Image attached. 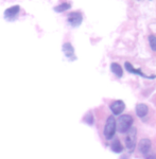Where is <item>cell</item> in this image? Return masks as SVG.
I'll list each match as a JSON object with an SVG mask.
<instances>
[{
    "mask_svg": "<svg viewBox=\"0 0 156 159\" xmlns=\"http://www.w3.org/2000/svg\"><path fill=\"white\" fill-rule=\"evenodd\" d=\"M126 137H125V147L129 151H134L136 147V138H137V130L135 127H131L126 133Z\"/></svg>",
    "mask_w": 156,
    "mask_h": 159,
    "instance_id": "3957f363",
    "label": "cell"
},
{
    "mask_svg": "<svg viewBox=\"0 0 156 159\" xmlns=\"http://www.w3.org/2000/svg\"><path fill=\"white\" fill-rule=\"evenodd\" d=\"M63 51L65 53V55L67 56L68 58H71V60H75V49H73L72 45L70 43H66L63 45Z\"/></svg>",
    "mask_w": 156,
    "mask_h": 159,
    "instance_id": "ba28073f",
    "label": "cell"
},
{
    "mask_svg": "<svg viewBox=\"0 0 156 159\" xmlns=\"http://www.w3.org/2000/svg\"><path fill=\"white\" fill-rule=\"evenodd\" d=\"M85 121L87 122L89 125H93L94 124V117H93V115H91V112H89V114L86 115Z\"/></svg>",
    "mask_w": 156,
    "mask_h": 159,
    "instance_id": "9a60e30c",
    "label": "cell"
},
{
    "mask_svg": "<svg viewBox=\"0 0 156 159\" xmlns=\"http://www.w3.org/2000/svg\"><path fill=\"white\" fill-rule=\"evenodd\" d=\"M71 7V4L68 3V2H63V3L58 4V6H56L54 7V11L57 12V13H62L64 11H67Z\"/></svg>",
    "mask_w": 156,
    "mask_h": 159,
    "instance_id": "4fadbf2b",
    "label": "cell"
},
{
    "mask_svg": "<svg viewBox=\"0 0 156 159\" xmlns=\"http://www.w3.org/2000/svg\"><path fill=\"white\" fill-rule=\"evenodd\" d=\"M124 66H125V69H126V70L129 71L130 73L137 74V75H140V76H142V78H145V79H155V75L148 76V75H145V74L142 72L141 70H139V69H135L134 67H133L132 64L129 63V61H126V63L124 64Z\"/></svg>",
    "mask_w": 156,
    "mask_h": 159,
    "instance_id": "8992f818",
    "label": "cell"
},
{
    "mask_svg": "<svg viewBox=\"0 0 156 159\" xmlns=\"http://www.w3.org/2000/svg\"><path fill=\"white\" fill-rule=\"evenodd\" d=\"M111 70H112V72L116 76H118V78H122V75H123V69H122L121 66L117 63H112Z\"/></svg>",
    "mask_w": 156,
    "mask_h": 159,
    "instance_id": "8fae6325",
    "label": "cell"
},
{
    "mask_svg": "<svg viewBox=\"0 0 156 159\" xmlns=\"http://www.w3.org/2000/svg\"><path fill=\"white\" fill-rule=\"evenodd\" d=\"M111 148L114 153H121L122 151H123V145L121 144V142H120V140L118 138H116V139H114V141L112 142Z\"/></svg>",
    "mask_w": 156,
    "mask_h": 159,
    "instance_id": "7c38bea8",
    "label": "cell"
},
{
    "mask_svg": "<svg viewBox=\"0 0 156 159\" xmlns=\"http://www.w3.org/2000/svg\"><path fill=\"white\" fill-rule=\"evenodd\" d=\"M149 112V107H148L147 104L145 103H139L136 105V114L138 117L140 118H144L148 115Z\"/></svg>",
    "mask_w": 156,
    "mask_h": 159,
    "instance_id": "9c48e42d",
    "label": "cell"
},
{
    "mask_svg": "<svg viewBox=\"0 0 156 159\" xmlns=\"http://www.w3.org/2000/svg\"><path fill=\"white\" fill-rule=\"evenodd\" d=\"M133 122H134V119H133L132 116H130V115H121L116 121V127L118 129L119 133L125 134L132 127Z\"/></svg>",
    "mask_w": 156,
    "mask_h": 159,
    "instance_id": "6da1fadb",
    "label": "cell"
},
{
    "mask_svg": "<svg viewBox=\"0 0 156 159\" xmlns=\"http://www.w3.org/2000/svg\"><path fill=\"white\" fill-rule=\"evenodd\" d=\"M82 21H83V16L80 12H71L68 15V24L71 27H79L82 24Z\"/></svg>",
    "mask_w": 156,
    "mask_h": 159,
    "instance_id": "277c9868",
    "label": "cell"
},
{
    "mask_svg": "<svg viewBox=\"0 0 156 159\" xmlns=\"http://www.w3.org/2000/svg\"><path fill=\"white\" fill-rule=\"evenodd\" d=\"M151 145H152V143H151L150 139H147V138L141 139V140H140V142H139V144H138L139 152L142 153V154H148L150 152V150H151Z\"/></svg>",
    "mask_w": 156,
    "mask_h": 159,
    "instance_id": "52a82bcc",
    "label": "cell"
},
{
    "mask_svg": "<svg viewBox=\"0 0 156 159\" xmlns=\"http://www.w3.org/2000/svg\"><path fill=\"white\" fill-rule=\"evenodd\" d=\"M20 11V7L19 6H14L12 7H9L6 12H4V17L6 18H9V19H12V18H15L16 15L18 14Z\"/></svg>",
    "mask_w": 156,
    "mask_h": 159,
    "instance_id": "30bf717a",
    "label": "cell"
},
{
    "mask_svg": "<svg viewBox=\"0 0 156 159\" xmlns=\"http://www.w3.org/2000/svg\"><path fill=\"white\" fill-rule=\"evenodd\" d=\"M116 119H115L114 116H109L107 118L105 126H104V136L107 140H111L114 138L115 133H116Z\"/></svg>",
    "mask_w": 156,
    "mask_h": 159,
    "instance_id": "7a4b0ae2",
    "label": "cell"
},
{
    "mask_svg": "<svg viewBox=\"0 0 156 159\" xmlns=\"http://www.w3.org/2000/svg\"><path fill=\"white\" fill-rule=\"evenodd\" d=\"M138 1H139V0H138Z\"/></svg>",
    "mask_w": 156,
    "mask_h": 159,
    "instance_id": "2e32d148",
    "label": "cell"
},
{
    "mask_svg": "<svg viewBox=\"0 0 156 159\" xmlns=\"http://www.w3.org/2000/svg\"><path fill=\"white\" fill-rule=\"evenodd\" d=\"M109 108H111L112 112L114 115H121L125 108V104L121 100H117V101L112 102L111 104V106H109Z\"/></svg>",
    "mask_w": 156,
    "mask_h": 159,
    "instance_id": "5b68a950",
    "label": "cell"
},
{
    "mask_svg": "<svg viewBox=\"0 0 156 159\" xmlns=\"http://www.w3.org/2000/svg\"><path fill=\"white\" fill-rule=\"evenodd\" d=\"M149 43H150L151 49H152L153 51H156V36H154V35H150Z\"/></svg>",
    "mask_w": 156,
    "mask_h": 159,
    "instance_id": "5bb4252c",
    "label": "cell"
}]
</instances>
